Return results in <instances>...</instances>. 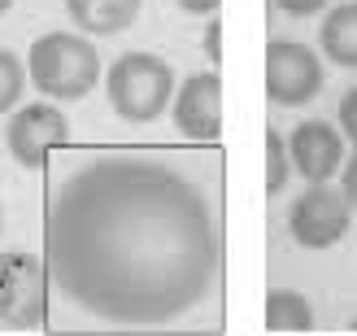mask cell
I'll list each match as a JSON object with an SVG mask.
<instances>
[{"label": "cell", "mask_w": 357, "mask_h": 336, "mask_svg": "<svg viewBox=\"0 0 357 336\" xmlns=\"http://www.w3.org/2000/svg\"><path fill=\"white\" fill-rule=\"evenodd\" d=\"M275 5H279L283 13H292V17H310V13H318V9H327V0H275Z\"/></svg>", "instance_id": "e0dca14e"}, {"label": "cell", "mask_w": 357, "mask_h": 336, "mask_svg": "<svg viewBox=\"0 0 357 336\" xmlns=\"http://www.w3.org/2000/svg\"><path fill=\"white\" fill-rule=\"evenodd\" d=\"M288 153H292V166L305 175L310 184H327L344 162V140H340V131H335L331 122L310 118V122H301L292 131Z\"/></svg>", "instance_id": "9c48e42d"}, {"label": "cell", "mask_w": 357, "mask_h": 336, "mask_svg": "<svg viewBox=\"0 0 357 336\" xmlns=\"http://www.w3.org/2000/svg\"><path fill=\"white\" fill-rule=\"evenodd\" d=\"M22 87H26V66L17 61L9 48H0V114L17 105V96H22Z\"/></svg>", "instance_id": "4fadbf2b"}, {"label": "cell", "mask_w": 357, "mask_h": 336, "mask_svg": "<svg viewBox=\"0 0 357 336\" xmlns=\"http://www.w3.org/2000/svg\"><path fill=\"white\" fill-rule=\"evenodd\" d=\"M323 92V66L310 44L275 40L266 48V96L275 105H310Z\"/></svg>", "instance_id": "8992f818"}, {"label": "cell", "mask_w": 357, "mask_h": 336, "mask_svg": "<svg viewBox=\"0 0 357 336\" xmlns=\"http://www.w3.org/2000/svg\"><path fill=\"white\" fill-rule=\"evenodd\" d=\"M9 5H13V0H0V13H5V9H9Z\"/></svg>", "instance_id": "ffe728a7"}, {"label": "cell", "mask_w": 357, "mask_h": 336, "mask_svg": "<svg viewBox=\"0 0 357 336\" xmlns=\"http://www.w3.org/2000/svg\"><path fill=\"white\" fill-rule=\"evenodd\" d=\"M48 314V267L35 254H0V328L26 332Z\"/></svg>", "instance_id": "277c9868"}, {"label": "cell", "mask_w": 357, "mask_h": 336, "mask_svg": "<svg viewBox=\"0 0 357 336\" xmlns=\"http://www.w3.org/2000/svg\"><path fill=\"white\" fill-rule=\"evenodd\" d=\"M48 275L96 323H174L218 275V214L174 166L96 157L52 192Z\"/></svg>", "instance_id": "6da1fadb"}, {"label": "cell", "mask_w": 357, "mask_h": 336, "mask_svg": "<svg viewBox=\"0 0 357 336\" xmlns=\"http://www.w3.org/2000/svg\"><path fill=\"white\" fill-rule=\"evenodd\" d=\"M174 127L192 140H218L222 136V79H218V70L192 75L178 87Z\"/></svg>", "instance_id": "ba28073f"}, {"label": "cell", "mask_w": 357, "mask_h": 336, "mask_svg": "<svg viewBox=\"0 0 357 336\" xmlns=\"http://www.w3.org/2000/svg\"><path fill=\"white\" fill-rule=\"evenodd\" d=\"M266 328L271 332H310L314 328V306L296 288H275L266 297Z\"/></svg>", "instance_id": "7c38bea8"}, {"label": "cell", "mask_w": 357, "mask_h": 336, "mask_svg": "<svg viewBox=\"0 0 357 336\" xmlns=\"http://www.w3.org/2000/svg\"><path fill=\"white\" fill-rule=\"evenodd\" d=\"M218 5H222V0H178V9H188V13H205V17L218 13Z\"/></svg>", "instance_id": "d6986e66"}, {"label": "cell", "mask_w": 357, "mask_h": 336, "mask_svg": "<svg viewBox=\"0 0 357 336\" xmlns=\"http://www.w3.org/2000/svg\"><path fill=\"white\" fill-rule=\"evenodd\" d=\"M349 332H357V319H353V323H349Z\"/></svg>", "instance_id": "44dd1931"}, {"label": "cell", "mask_w": 357, "mask_h": 336, "mask_svg": "<svg viewBox=\"0 0 357 336\" xmlns=\"http://www.w3.org/2000/svg\"><path fill=\"white\" fill-rule=\"evenodd\" d=\"M288 184V153H283V136L275 127H266V192L279 197Z\"/></svg>", "instance_id": "5bb4252c"}, {"label": "cell", "mask_w": 357, "mask_h": 336, "mask_svg": "<svg viewBox=\"0 0 357 336\" xmlns=\"http://www.w3.org/2000/svg\"><path fill=\"white\" fill-rule=\"evenodd\" d=\"M205 52H209V61L218 66L222 61V22H218V13L209 17V27H205Z\"/></svg>", "instance_id": "2e32d148"}, {"label": "cell", "mask_w": 357, "mask_h": 336, "mask_svg": "<svg viewBox=\"0 0 357 336\" xmlns=\"http://www.w3.org/2000/svg\"><path fill=\"white\" fill-rule=\"evenodd\" d=\"M5 140H9V153L17 162L40 170L48 162V153L61 149L70 140V118L57 110V105H26V110H17L9 118Z\"/></svg>", "instance_id": "52a82bcc"}, {"label": "cell", "mask_w": 357, "mask_h": 336, "mask_svg": "<svg viewBox=\"0 0 357 336\" xmlns=\"http://www.w3.org/2000/svg\"><path fill=\"white\" fill-rule=\"evenodd\" d=\"M83 35H118L139 17V0H66Z\"/></svg>", "instance_id": "30bf717a"}, {"label": "cell", "mask_w": 357, "mask_h": 336, "mask_svg": "<svg viewBox=\"0 0 357 336\" xmlns=\"http://www.w3.org/2000/svg\"><path fill=\"white\" fill-rule=\"evenodd\" d=\"M31 79L44 96L52 101H79L96 87L100 79V57L96 48L83 40V35H70V31H48L31 44Z\"/></svg>", "instance_id": "7a4b0ae2"}, {"label": "cell", "mask_w": 357, "mask_h": 336, "mask_svg": "<svg viewBox=\"0 0 357 336\" xmlns=\"http://www.w3.org/2000/svg\"><path fill=\"white\" fill-rule=\"evenodd\" d=\"M349 223H353V205L344 197V188H331V184H310L292 201V214H288L292 236L305 249H331L349 232Z\"/></svg>", "instance_id": "5b68a950"}, {"label": "cell", "mask_w": 357, "mask_h": 336, "mask_svg": "<svg viewBox=\"0 0 357 336\" xmlns=\"http://www.w3.org/2000/svg\"><path fill=\"white\" fill-rule=\"evenodd\" d=\"M344 197H349V205L357 210V153L349 157V166H344Z\"/></svg>", "instance_id": "ac0fdd59"}, {"label": "cell", "mask_w": 357, "mask_h": 336, "mask_svg": "<svg viewBox=\"0 0 357 336\" xmlns=\"http://www.w3.org/2000/svg\"><path fill=\"white\" fill-rule=\"evenodd\" d=\"M105 92H109V105L127 122H153L170 105L174 75H170V66L162 57H153V52H127V57H118L109 66Z\"/></svg>", "instance_id": "3957f363"}, {"label": "cell", "mask_w": 357, "mask_h": 336, "mask_svg": "<svg viewBox=\"0 0 357 336\" xmlns=\"http://www.w3.org/2000/svg\"><path fill=\"white\" fill-rule=\"evenodd\" d=\"M323 52L335 66L357 70V0L353 5H335L323 17Z\"/></svg>", "instance_id": "8fae6325"}, {"label": "cell", "mask_w": 357, "mask_h": 336, "mask_svg": "<svg viewBox=\"0 0 357 336\" xmlns=\"http://www.w3.org/2000/svg\"><path fill=\"white\" fill-rule=\"evenodd\" d=\"M340 127H344V136L357 149V87H349V92L340 96Z\"/></svg>", "instance_id": "9a60e30c"}]
</instances>
